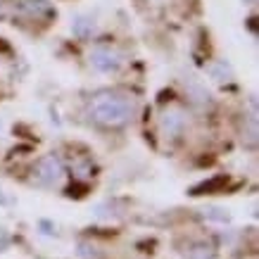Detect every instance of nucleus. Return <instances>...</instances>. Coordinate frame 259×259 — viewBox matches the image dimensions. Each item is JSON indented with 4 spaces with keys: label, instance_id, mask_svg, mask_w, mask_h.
Returning <instances> with one entry per match:
<instances>
[{
    "label": "nucleus",
    "instance_id": "obj_9",
    "mask_svg": "<svg viewBox=\"0 0 259 259\" xmlns=\"http://www.w3.org/2000/svg\"><path fill=\"white\" fill-rule=\"evenodd\" d=\"M190 259H212V247L209 245H195L193 250H188Z\"/></svg>",
    "mask_w": 259,
    "mask_h": 259
},
{
    "label": "nucleus",
    "instance_id": "obj_10",
    "mask_svg": "<svg viewBox=\"0 0 259 259\" xmlns=\"http://www.w3.org/2000/svg\"><path fill=\"white\" fill-rule=\"evenodd\" d=\"M8 245H10V238L5 236V233H0V252L5 250V247H8Z\"/></svg>",
    "mask_w": 259,
    "mask_h": 259
},
{
    "label": "nucleus",
    "instance_id": "obj_2",
    "mask_svg": "<svg viewBox=\"0 0 259 259\" xmlns=\"http://www.w3.org/2000/svg\"><path fill=\"white\" fill-rule=\"evenodd\" d=\"M188 124V117H186V112L171 105V107H166L162 112V117H159V136L166 138V141H174V138H179L183 134V128Z\"/></svg>",
    "mask_w": 259,
    "mask_h": 259
},
{
    "label": "nucleus",
    "instance_id": "obj_4",
    "mask_svg": "<svg viewBox=\"0 0 259 259\" xmlns=\"http://www.w3.org/2000/svg\"><path fill=\"white\" fill-rule=\"evenodd\" d=\"M91 64L98 71H114L124 64V55L110 46H98L91 50Z\"/></svg>",
    "mask_w": 259,
    "mask_h": 259
},
{
    "label": "nucleus",
    "instance_id": "obj_1",
    "mask_svg": "<svg viewBox=\"0 0 259 259\" xmlns=\"http://www.w3.org/2000/svg\"><path fill=\"white\" fill-rule=\"evenodd\" d=\"M91 117L102 126H124L134 117L136 102L124 93H102L91 102Z\"/></svg>",
    "mask_w": 259,
    "mask_h": 259
},
{
    "label": "nucleus",
    "instance_id": "obj_6",
    "mask_svg": "<svg viewBox=\"0 0 259 259\" xmlns=\"http://www.w3.org/2000/svg\"><path fill=\"white\" fill-rule=\"evenodd\" d=\"M209 74H212L214 79L219 81V83H226V81L233 79V74H231V69H228V64L226 62H217L209 67Z\"/></svg>",
    "mask_w": 259,
    "mask_h": 259
},
{
    "label": "nucleus",
    "instance_id": "obj_8",
    "mask_svg": "<svg viewBox=\"0 0 259 259\" xmlns=\"http://www.w3.org/2000/svg\"><path fill=\"white\" fill-rule=\"evenodd\" d=\"M74 33L76 36H91L93 33V29H95V24H93V19H88V17H79L76 22H74Z\"/></svg>",
    "mask_w": 259,
    "mask_h": 259
},
{
    "label": "nucleus",
    "instance_id": "obj_7",
    "mask_svg": "<svg viewBox=\"0 0 259 259\" xmlns=\"http://www.w3.org/2000/svg\"><path fill=\"white\" fill-rule=\"evenodd\" d=\"M186 88H188V93L193 95V100H195V102H207V100H209V93H207V91H204V88L200 86L195 79L186 81Z\"/></svg>",
    "mask_w": 259,
    "mask_h": 259
},
{
    "label": "nucleus",
    "instance_id": "obj_3",
    "mask_svg": "<svg viewBox=\"0 0 259 259\" xmlns=\"http://www.w3.org/2000/svg\"><path fill=\"white\" fill-rule=\"evenodd\" d=\"M64 176L62 162L55 157V155H46L40 157L33 166V179L38 181L40 186H57Z\"/></svg>",
    "mask_w": 259,
    "mask_h": 259
},
{
    "label": "nucleus",
    "instance_id": "obj_5",
    "mask_svg": "<svg viewBox=\"0 0 259 259\" xmlns=\"http://www.w3.org/2000/svg\"><path fill=\"white\" fill-rule=\"evenodd\" d=\"M19 12L29 19H40V17H48L53 12V8L48 5L46 0H24L19 5Z\"/></svg>",
    "mask_w": 259,
    "mask_h": 259
},
{
    "label": "nucleus",
    "instance_id": "obj_11",
    "mask_svg": "<svg viewBox=\"0 0 259 259\" xmlns=\"http://www.w3.org/2000/svg\"><path fill=\"white\" fill-rule=\"evenodd\" d=\"M245 3H257V0H245Z\"/></svg>",
    "mask_w": 259,
    "mask_h": 259
}]
</instances>
